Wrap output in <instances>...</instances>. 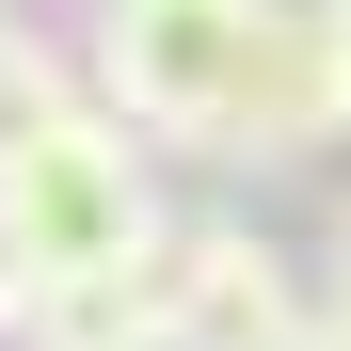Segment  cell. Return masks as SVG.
Listing matches in <instances>:
<instances>
[{
  "mask_svg": "<svg viewBox=\"0 0 351 351\" xmlns=\"http://www.w3.org/2000/svg\"><path fill=\"white\" fill-rule=\"evenodd\" d=\"M304 351H351V319H319V335H304Z\"/></svg>",
  "mask_w": 351,
  "mask_h": 351,
  "instance_id": "cell-8",
  "label": "cell"
},
{
  "mask_svg": "<svg viewBox=\"0 0 351 351\" xmlns=\"http://www.w3.org/2000/svg\"><path fill=\"white\" fill-rule=\"evenodd\" d=\"M0 223H16L32 287L160 271V240H176V160L80 96V112H48V128H16V144H0Z\"/></svg>",
  "mask_w": 351,
  "mask_h": 351,
  "instance_id": "cell-1",
  "label": "cell"
},
{
  "mask_svg": "<svg viewBox=\"0 0 351 351\" xmlns=\"http://www.w3.org/2000/svg\"><path fill=\"white\" fill-rule=\"evenodd\" d=\"M319 304V256H287L256 208H176L160 240V351H304Z\"/></svg>",
  "mask_w": 351,
  "mask_h": 351,
  "instance_id": "cell-3",
  "label": "cell"
},
{
  "mask_svg": "<svg viewBox=\"0 0 351 351\" xmlns=\"http://www.w3.org/2000/svg\"><path fill=\"white\" fill-rule=\"evenodd\" d=\"M351 160V0H271L192 176H335Z\"/></svg>",
  "mask_w": 351,
  "mask_h": 351,
  "instance_id": "cell-4",
  "label": "cell"
},
{
  "mask_svg": "<svg viewBox=\"0 0 351 351\" xmlns=\"http://www.w3.org/2000/svg\"><path fill=\"white\" fill-rule=\"evenodd\" d=\"M256 32H271V0H80V80H96L112 128H144L160 160H208Z\"/></svg>",
  "mask_w": 351,
  "mask_h": 351,
  "instance_id": "cell-2",
  "label": "cell"
},
{
  "mask_svg": "<svg viewBox=\"0 0 351 351\" xmlns=\"http://www.w3.org/2000/svg\"><path fill=\"white\" fill-rule=\"evenodd\" d=\"M32 304H48V287H32V256H16V223H0V351L32 335Z\"/></svg>",
  "mask_w": 351,
  "mask_h": 351,
  "instance_id": "cell-7",
  "label": "cell"
},
{
  "mask_svg": "<svg viewBox=\"0 0 351 351\" xmlns=\"http://www.w3.org/2000/svg\"><path fill=\"white\" fill-rule=\"evenodd\" d=\"M16 351H160V271H112V287H48Z\"/></svg>",
  "mask_w": 351,
  "mask_h": 351,
  "instance_id": "cell-5",
  "label": "cell"
},
{
  "mask_svg": "<svg viewBox=\"0 0 351 351\" xmlns=\"http://www.w3.org/2000/svg\"><path fill=\"white\" fill-rule=\"evenodd\" d=\"M16 16H32V0H0V48H16Z\"/></svg>",
  "mask_w": 351,
  "mask_h": 351,
  "instance_id": "cell-9",
  "label": "cell"
},
{
  "mask_svg": "<svg viewBox=\"0 0 351 351\" xmlns=\"http://www.w3.org/2000/svg\"><path fill=\"white\" fill-rule=\"evenodd\" d=\"M319 304L351 319V176H335V208H319Z\"/></svg>",
  "mask_w": 351,
  "mask_h": 351,
  "instance_id": "cell-6",
  "label": "cell"
}]
</instances>
